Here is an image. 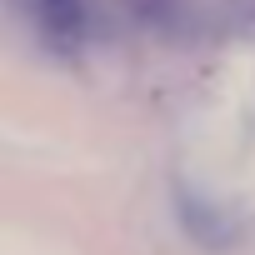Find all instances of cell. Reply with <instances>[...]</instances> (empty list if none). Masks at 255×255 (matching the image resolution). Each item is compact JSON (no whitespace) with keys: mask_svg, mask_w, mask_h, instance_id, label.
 Masks as SVG:
<instances>
[{"mask_svg":"<svg viewBox=\"0 0 255 255\" xmlns=\"http://www.w3.org/2000/svg\"><path fill=\"white\" fill-rule=\"evenodd\" d=\"M225 30L240 40H255V0H230L225 5Z\"/></svg>","mask_w":255,"mask_h":255,"instance_id":"obj_1","label":"cell"}]
</instances>
